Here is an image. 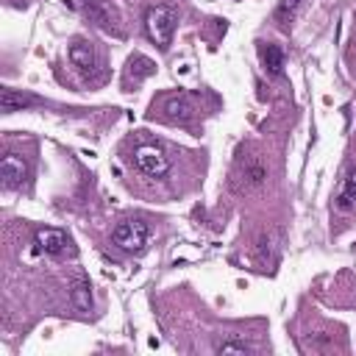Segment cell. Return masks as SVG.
Instances as JSON below:
<instances>
[{
    "label": "cell",
    "mask_w": 356,
    "mask_h": 356,
    "mask_svg": "<svg viewBox=\"0 0 356 356\" xmlns=\"http://www.w3.org/2000/svg\"><path fill=\"white\" fill-rule=\"evenodd\" d=\"M300 3H303V0H281V3H278V8H275V22L286 28V25L292 22L295 11L300 8Z\"/></svg>",
    "instance_id": "5bb4252c"
},
{
    "label": "cell",
    "mask_w": 356,
    "mask_h": 356,
    "mask_svg": "<svg viewBox=\"0 0 356 356\" xmlns=\"http://www.w3.org/2000/svg\"><path fill=\"white\" fill-rule=\"evenodd\" d=\"M70 61L83 72V75H92L97 70V56H95V47L83 39H75L70 44Z\"/></svg>",
    "instance_id": "8992f818"
},
{
    "label": "cell",
    "mask_w": 356,
    "mask_h": 356,
    "mask_svg": "<svg viewBox=\"0 0 356 356\" xmlns=\"http://www.w3.org/2000/svg\"><path fill=\"white\" fill-rule=\"evenodd\" d=\"M36 250L50 253V256H61V253H72V242L58 228H39L36 231Z\"/></svg>",
    "instance_id": "277c9868"
},
{
    "label": "cell",
    "mask_w": 356,
    "mask_h": 356,
    "mask_svg": "<svg viewBox=\"0 0 356 356\" xmlns=\"http://www.w3.org/2000/svg\"><path fill=\"white\" fill-rule=\"evenodd\" d=\"M264 178H267V167L261 164L259 156H253V159L245 164V184H248V186H261Z\"/></svg>",
    "instance_id": "4fadbf2b"
},
{
    "label": "cell",
    "mask_w": 356,
    "mask_h": 356,
    "mask_svg": "<svg viewBox=\"0 0 356 356\" xmlns=\"http://www.w3.org/2000/svg\"><path fill=\"white\" fill-rule=\"evenodd\" d=\"M167 117H170L172 122H175V120H181V122L189 120V117H192V103H189L184 95H181V97H170V100H167Z\"/></svg>",
    "instance_id": "7c38bea8"
},
{
    "label": "cell",
    "mask_w": 356,
    "mask_h": 356,
    "mask_svg": "<svg viewBox=\"0 0 356 356\" xmlns=\"http://www.w3.org/2000/svg\"><path fill=\"white\" fill-rule=\"evenodd\" d=\"M175 22H178V8L172 3H159V6L147 8V14H145V31L159 47L170 44V39L175 33Z\"/></svg>",
    "instance_id": "6da1fadb"
},
{
    "label": "cell",
    "mask_w": 356,
    "mask_h": 356,
    "mask_svg": "<svg viewBox=\"0 0 356 356\" xmlns=\"http://www.w3.org/2000/svg\"><path fill=\"white\" fill-rule=\"evenodd\" d=\"M250 350H253V348H250L248 342H239V339H225V342L217 345V353H222V356H228V353L245 356V353H250Z\"/></svg>",
    "instance_id": "9a60e30c"
},
{
    "label": "cell",
    "mask_w": 356,
    "mask_h": 356,
    "mask_svg": "<svg viewBox=\"0 0 356 356\" xmlns=\"http://www.w3.org/2000/svg\"><path fill=\"white\" fill-rule=\"evenodd\" d=\"M86 11H89V17H92L100 28H106V31L114 28V8H111L106 0H86Z\"/></svg>",
    "instance_id": "30bf717a"
},
{
    "label": "cell",
    "mask_w": 356,
    "mask_h": 356,
    "mask_svg": "<svg viewBox=\"0 0 356 356\" xmlns=\"http://www.w3.org/2000/svg\"><path fill=\"white\" fill-rule=\"evenodd\" d=\"M136 70V78H147V75H153L156 72V64L150 61V58H145V56H134L131 58V72Z\"/></svg>",
    "instance_id": "2e32d148"
},
{
    "label": "cell",
    "mask_w": 356,
    "mask_h": 356,
    "mask_svg": "<svg viewBox=\"0 0 356 356\" xmlns=\"http://www.w3.org/2000/svg\"><path fill=\"white\" fill-rule=\"evenodd\" d=\"M25 175H28V167L19 156L8 153L3 161H0V178H3V186L6 189H17L25 184Z\"/></svg>",
    "instance_id": "5b68a950"
},
{
    "label": "cell",
    "mask_w": 356,
    "mask_h": 356,
    "mask_svg": "<svg viewBox=\"0 0 356 356\" xmlns=\"http://www.w3.org/2000/svg\"><path fill=\"white\" fill-rule=\"evenodd\" d=\"M259 58H261V67H264L270 75H281V72H284V50H281L278 44L261 42V44H259Z\"/></svg>",
    "instance_id": "ba28073f"
},
{
    "label": "cell",
    "mask_w": 356,
    "mask_h": 356,
    "mask_svg": "<svg viewBox=\"0 0 356 356\" xmlns=\"http://www.w3.org/2000/svg\"><path fill=\"white\" fill-rule=\"evenodd\" d=\"M33 100L28 97V95H19V92H14V89H3L0 92V108H3V114H14V111H22V106H31Z\"/></svg>",
    "instance_id": "8fae6325"
},
{
    "label": "cell",
    "mask_w": 356,
    "mask_h": 356,
    "mask_svg": "<svg viewBox=\"0 0 356 356\" xmlns=\"http://www.w3.org/2000/svg\"><path fill=\"white\" fill-rule=\"evenodd\" d=\"M70 300L78 312H92V286L86 278H72L70 281Z\"/></svg>",
    "instance_id": "9c48e42d"
},
{
    "label": "cell",
    "mask_w": 356,
    "mask_h": 356,
    "mask_svg": "<svg viewBox=\"0 0 356 356\" xmlns=\"http://www.w3.org/2000/svg\"><path fill=\"white\" fill-rule=\"evenodd\" d=\"M131 161H134V167H136L142 175H150V178H161V175L170 172V159H167V153H164L161 147H156V145H139V147L134 150Z\"/></svg>",
    "instance_id": "3957f363"
},
{
    "label": "cell",
    "mask_w": 356,
    "mask_h": 356,
    "mask_svg": "<svg viewBox=\"0 0 356 356\" xmlns=\"http://www.w3.org/2000/svg\"><path fill=\"white\" fill-rule=\"evenodd\" d=\"M147 236H150V228L142 220H125V222H120L111 231L114 245L122 248V250H128V253H142L145 245H147Z\"/></svg>",
    "instance_id": "7a4b0ae2"
},
{
    "label": "cell",
    "mask_w": 356,
    "mask_h": 356,
    "mask_svg": "<svg viewBox=\"0 0 356 356\" xmlns=\"http://www.w3.org/2000/svg\"><path fill=\"white\" fill-rule=\"evenodd\" d=\"M334 203H337L339 211H350V209L356 206V167H350V170L342 175V181H339V186H337Z\"/></svg>",
    "instance_id": "52a82bcc"
}]
</instances>
